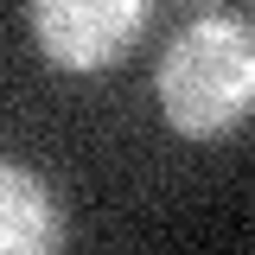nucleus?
Segmentation results:
<instances>
[{
	"label": "nucleus",
	"mask_w": 255,
	"mask_h": 255,
	"mask_svg": "<svg viewBox=\"0 0 255 255\" xmlns=\"http://www.w3.org/2000/svg\"><path fill=\"white\" fill-rule=\"evenodd\" d=\"M159 115L185 140H217L255 115V26L204 13L159 58Z\"/></svg>",
	"instance_id": "1"
},
{
	"label": "nucleus",
	"mask_w": 255,
	"mask_h": 255,
	"mask_svg": "<svg viewBox=\"0 0 255 255\" xmlns=\"http://www.w3.org/2000/svg\"><path fill=\"white\" fill-rule=\"evenodd\" d=\"M153 0H26L32 38L58 70H109L147 26Z\"/></svg>",
	"instance_id": "2"
},
{
	"label": "nucleus",
	"mask_w": 255,
	"mask_h": 255,
	"mask_svg": "<svg viewBox=\"0 0 255 255\" xmlns=\"http://www.w3.org/2000/svg\"><path fill=\"white\" fill-rule=\"evenodd\" d=\"M58 243V204L26 166H0V249L6 255H45Z\"/></svg>",
	"instance_id": "3"
}]
</instances>
